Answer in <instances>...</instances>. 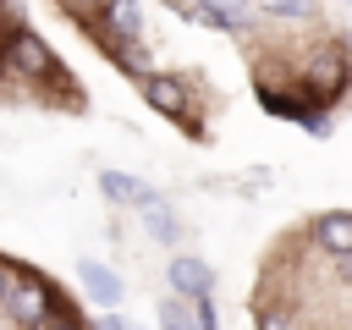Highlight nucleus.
<instances>
[{"label":"nucleus","instance_id":"nucleus-1","mask_svg":"<svg viewBox=\"0 0 352 330\" xmlns=\"http://www.w3.org/2000/svg\"><path fill=\"white\" fill-rule=\"evenodd\" d=\"M0 72L16 77V82H55V77H66L60 60H55V50L44 44V33H33L28 22L0 38Z\"/></svg>","mask_w":352,"mask_h":330},{"label":"nucleus","instance_id":"nucleus-2","mask_svg":"<svg viewBox=\"0 0 352 330\" xmlns=\"http://www.w3.org/2000/svg\"><path fill=\"white\" fill-rule=\"evenodd\" d=\"M297 88H302L314 104H336V99L352 88V55H346V44H319V50L302 60Z\"/></svg>","mask_w":352,"mask_h":330},{"label":"nucleus","instance_id":"nucleus-3","mask_svg":"<svg viewBox=\"0 0 352 330\" xmlns=\"http://www.w3.org/2000/svg\"><path fill=\"white\" fill-rule=\"evenodd\" d=\"M60 302V292L44 280V275H33V270H22L16 275V286H11V297H6V319L11 324H22V330H38L44 324V314Z\"/></svg>","mask_w":352,"mask_h":330},{"label":"nucleus","instance_id":"nucleus-4","mask_svg":"<svg viewBox=\"0 0 352 330\" xmlns=\"http://www.w3.org/2000/svg\"><path fill=\"white\" fill-rule=\"evenodd\" d=\"M143 99H148V110H160L165 121H187L192 126V94H187V77H176V72H143Z\"/></svg>","mask_w":352,"mask_h":330},{"label":"nucleus","instance_id":"nucleus-5","mask_svg":"<svg viewBox=\"0 0 352 330\" xmlns=\"http://www.w3.org/2000/svg\"><path fill=\"white\" fill-rule=\"evenodd\" d=\"M94 28H99V44L104 50L110 44H132V38H143V6L138 0H99Z\"/></svg>","mask_w":352,"mask_h":330},{"label":"nucleus","instance_id":"nucleus-6","mask_svg":"<svg viewBox=\"0 0 352 330\" xmlns=\"http://www.w3.org/2000/svg\"><path fill=\"white\" fill-rule=\"evenodd\" d=\"M314 242L324 258H346L352 253V209H330L314 220Z\"/></svg>","mask_w":352,"mask_h":330},{"label":"nucleus","instance_id":"nucleus-7","mask_svg":"<svg viewBox=\"0 0 352 330\" xmlns=\"http://www.w3.org/2000/svg\"><path fill=\"white\" fill-rule=\"evenodd\" d=\"M192 22H204V28H214V33H248V28H253V16H248L242 6H231V0H198V6H192Z\"/></svg>","mask_w":352,"mask_h":330},{"label":"nucleus","instance_id":"nucleus-8","mask_svg":"<svg viewBox=\"0 0 352 330\" xmlns=\"http://www.w3.org/2000/svg\"><path fill=\"white\" fill-rule=\"evenodd\" d=\"M99 192H104L110 204H138V209L160 198L148 182H138V176H121V170H99Z\"/></svg>","mask_w":352,"mask_h":330},{"label":"nucleus","instance_id":"nucleus-9","mask_svg":"<svg viewBox=\"0 0 352 330\" xmlns=\"http://www.w3.org/2000/svg\"><path fill=\"white\" fill-rule=\"evenodd\" d=\"M170 286L182 297H209L214 292V270L204 258H170Z\"/></svg>","mask_w":352,"mask_h":330},{"label":"nucleus","instance_id":"nucleus-10","mask_svg":"<svg viewBox=\"0 0 352 330\" xmlns=\"http://www.w3.org/2000/svg\"><path fill=\"white\" fill-rule=\"evenodd\" d=\"M82 286H88L99 302H116V297H121V275L104 270V264H94V258H82Z\"/></svg>","mask_w":352,"mask_h":330},{"label":"nucleus","instance_id":"nucleus-11","mask_svg":"<svg viewBox=\"0 0 352 330\" xmlns=\"http://www.w3.org/2000/svg\"><path fill=\"white\" fill-rule=\"evenodd\" d=\"M138 214H143V226H148V236H154V242H165V248L176 242V220H170V209H165V198H154V204H143Z\"/></svg>","mask_w":352,"mask_h":330},{"label":"nucleus","instance_id":"nucleus-12","mask_svg":"<svg viewBox=\"0 0 352 330\" xmlns=\"http://www.w3.org/2000/svg\"><path fill=\"white\" fill-rule=\"evenodd\" d=\"M77 324H82V319H77V314L66 308V297H60V302L44 314V324H38V330H77Z\"/></svg>","mask_w":352,"mask_h":330},{"label":"nucleus","instance_id":"nucleus-13","mask_svg":"<svg viewBox=\"0 0 352 330\" xmlns=\"http://www.w3.org/2000/svg\"><path fill=\"white\" fill-rule=\"evenodd\" d=\"M258 6L275 16H314V0H258Z\"/></svg>","mask_w":352,"mask_h":330},{"label":"nucleus","instance_id":"nucleus-14","mask_svg":"<svg viewBox=\"0 0 352 330\" xmlns=\"http://www.w3.org/2000/svg\"><path fill=\"white\" fill-rule=\"evenodd\" d=\"M187 319H198V314H187V302H182V292L160 308V324H187Z\"/></svg>","mask_w":352,"mask_h":330},{"label":"nucleus","instance_id":"nucleus-15","mask_svg":"<svg viewBox=\"0 0 352 330\" xmlns=\"http://www.w3.org/2000/svg\"><path fill=\"white\" fill-rule=\"evenodd\" d=\"M16 275H22V270H16L11 258H0V308H6V297H11V286H16Z\"/></svg>","mask_w":352,"mask_h":330},{"label":"nucleus","instance_id":"nucleus-16","mask_svg":"<svg viewBox=\"0 0 352 330\" xmlns=\"http://www.w3.org/2000/svg\"><path fill=\"white\" fill-rule=\"evenodd\" d=\"M192 314H198V324H220V314H214L209 297H192Z\"/></svg>","mask_w":352,"mask_h":330}]
</instances>
